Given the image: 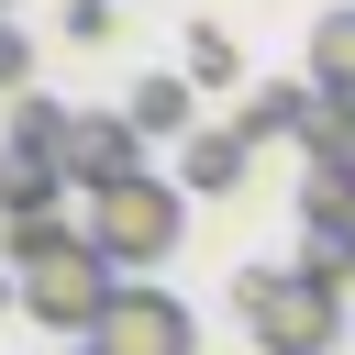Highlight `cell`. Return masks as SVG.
Masks as SVG:
<instances>
[{
	"mask_svg": "<svg viewBox=\"0 0 355 355\" xmlns=\"http://www.w3.org/2000/svg\"><path fill=\"white\" fill-rule=\"evenodd\" d=\"M0 11H11V0H0ZM0 33H11V22H0Z\"/></svg>",
	"mask_w": 355,
	"mask_h": 355,
	"instance_id": "17",
	"label": "cell"
},
{
	"mask_svg": "<svg viewBox=\"0 0 355 355\" xmlns=\"http://www.w3.org/2000/svg\"><path fill=\"white\" fill-rule=\"evenodd\" d=\"M89 355H200V322H189V300H178V288L122 277V288H111V311H100V333H89Z\"/></svg>",
	"mask_w": 355,
	"mask_h": 355,
	"instance_id": "4",
	"label": "cell"
},
{
	"mask_svg": "<svg viewBox=\"0 0 355 355\" xmlns=\"http://www.w3.org/2000/svg\"><path fill=\"white\" fill-rule=\"evenodd\" d=\"M22 67H33V55H22V33H0V100L22 89Z\"/></svg>",
	"mask_w": 355,
	"mask_h": 355,
	"instance_id": "13",
	"label": "cell"
},
{
	"mask_svg": "<svg viewBox=\"0 0 355 355\" xmlns=\"http://www.w3.org/2000/svg\"><path fill=\"white\" fill-rule=\"evenodd\" d=\"M344 178H355V133H344Z\"/></svg>",
	"mask_w": 355,
	"mask_h": 355,
	"instance_id": "15",
	"label": "cell"
},
{
	"mask_svg": "<svg viewBox=\"0 0 355 355\" xmlns=\"http://www.w3.org/2000/svg\"><path fill=\"white\" fill-rule=\"evenodd\" d=\"M189 100H200V89H178V78H144V89L122 100V122H133L144 144H155V133H178V144H189V133H200V122H189Z\"/></svg>",
	"mask_w": 355,
	"mask_h": 355,
	"instance_id": "10",
	"label": "cell"
},
{
	"mask_svg": "<svg viewBox=\"0 0 355 355\" xmlns=\"http://www.w3.org/2000/svg\"><path fill=\"white\" fill-rule=\"evenodd\" d=\"M111 22H122V11H111V0H67V33H78V44H100V33H111Z\"/></svg>",
	"mask_w": 355,
	"mask_h": 355,
	"instance_id": "12",
	"label": "cell"
},
{
	"mask_svg": "<svg viewBox=\"0 0 355 355\" xmlns=\"http://www.w3.org/2000/svg\"><path fill=\"white\" fill-rule=\"evenodd\" d=\"M300 111H311V78H266V89H244L233 133L244 144H277V133H300Z\"/></svg>",
	"mask_w": 355,
	"mask_h": 355,
	"instance_id": "8",
	"label": "cell"
},
{
	"mask_svg": "<svg viewBox=\"0 0 355 355\" xmlns=\"http://www.w3.org/2000/svg\"><path fill=\"white\" fill-rule=\"evenodd\" d=\"M233 78H244V55L222 33H189V89H233Z\"/></svg>",
	"mask_w": 355,
	"mask_h": 355,
	"instance_id": "11",
	"label": "cell"
},
{
	"mask_svg": "<svg viewBox=\"0 0 355 355\" xmlns=\"http://www.w3.org/2000/svg\"><path fill=\"white\" fill-rule=\"evenodd\" d=\"M178 222H189V189L144 166V178L89 189V222H78V233H89V244H100V255L133 277V266H166V255H178Z\"/></svg>",
	"mask_w": 355,
	"mask_h": 355,
	"instance_id": "3",
	"label": "cell"
},
{
	"mask_svg": "<svg viewBox=\"0 0 355 355\" xmlns=\"http://www.w3.org/2000/svg\"><path fill=\"white\" fill-rule=\"evenodd\" d=\"M11 288H22V311L44 322V333H100V311H111V288H122V266L78 233V222H22L11 233Z\"/></svg>",
	"mask_w": 355,
	"mask_h": 355,
	"instance_id": "1",
	"label": "cell"
},
{
	"mask_svg": "<svg viewBox=\"0 0 355 355\" xmlns=\"http://www.w3.org/2000/svg\"><path fill=\"white\" fill-rule=\"evenodd\" d=\"M233 311H244L255 355H333L344 344V288H322L311 266H244Z\"/></svg>",
	"mask_w": 355,
	"mask_h": 355,
	"instance_id": "2",
	"label": "cell"
},
{
	"mask_svg": "<svg viewBox=\"0 0 355 355\" xmlns=\"http://www.w3.org/2000/svg\"><path fill=\"white\" fill-rule=\"evenodd\" d=\"M300 78H311L322 100H344V111H355V0L311 22V67H300Z\"/></svg>",
	"mask_w": 355,
	"mask_h": 355,
	"instance_id": "7",
	"label": "cell"
},
{
	"mask_svg": "<svg viewBox=\"0 0 355 355\" xmlns=\"http://www.w3.org/2000/svg\"><path fill=\"white\" fill-rule=\"evenodd\" d=\"M244 178H255V144H244L233 122H222V133H189V144H178V189H189V200H233Z\"/></svg>",
	"mask_w": 355,
	"mask_h": 355,
	"instance_id": "6",
	"label": "cell"
},
{
	"mask_svg": "<svg viewBox=\"0 0 355 355\" xmlns=\"http://www.w3.org/2000/svg\"><path fill=\"white\" fill-rule=\"evenodd\" d=\"M55 189H67V178H55L44 155H0V222H11V233H22V222H55Z\"/></svg>",
	"mask_w": 355,
	"mask_h": 355,
	"instance_id": "9",
	"label": "cell"
},
{
	"mask_svg": "<svg viewBox=\"0 0 355 355\" xmlns=\"http://www.w3.org/2000/svg\"><path fill=\"white\" fill-rule=\"evenodd\" d=\"M55 178H67V189H111V178H144V133H133L122 111H67Z\"/></svg>",
	"mask_w": 355,
	"mask_h": 355,
	"instance_id": "5",
	"label": "cell"
},
{
	"mask_svg": "<svg viewBox=\"0 0 355 355\" xmlns=\"http://www.w3.org/2000/svg\"><path fill=\"white\" fill-rule=\"evenodd\" d=\"M0 311H22V288H11V266H0Z\"/></svg>",
	"mask_w": 355,
	"mask_h": 355,
	"instance_id": "14",
	"label": "cell"
},
{
	"mask_svg": "<svg viewBox=\"0 0 355 355\" xmlns=\"http://www.w3.org/2000/svg\"><path fill=\"white\" fill-rule=\"evenodd\" d=\"M344 255H355V233H344Z\"/></svg>",
	"mask_w": 355,
	"mask_h": 355,
	"instance_id": "16",
	"label": "cell"
}]
</instances>
